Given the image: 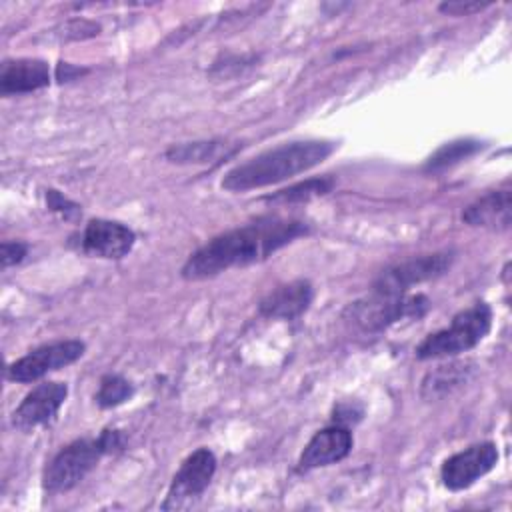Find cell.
Here are the masks:
<instances>
[{"mask_svg": "<svg viewBox=\"0 0 512 512\" xmlns=\"http://www.w3.org/2000/svg\"><path fill=\"white\" fill-rule=\"evenodd\" d=\"M308 234L310 224L304 220L262 216L226 230L202 244L188 256L180 274L184 280L214 278L230 268H244L262 262L276 250Z\"/></svg>", "mask_w": 512, "mask_h": 512, "instance_id": "6da1fadb", "label": "cell"}, {"mask_svg": "<svg viewBox=\"0 0 512 512\" xmlns=\"http://www.w3.org/2000/svg\"><path fill=\"white\" fill-rule=\"evenodd\" d=\"M336 148L338 144L332 140H292L278 144L230 168L222 178V188L228 192H248L284 182L322 164Z\"/></svg>", "mask_w": 512, "mask_h": 512, "instance_id": "7a4b0ae2", "label": "cell"}, {"mask_svg": "<svg viewBox=\"0 0 512 512\" xmlns=\"http://www.w3.org/2000/svg\"><path fill=\"white\" fill-rule=\"evenodd\" d=\"M124 448V434L114 428H106L96 438H78L66 444L46 464L42 474V488L48 494H60L80 484L86 474L100 462L104 454H112Z\"/></svg>", "mask_w": 512, "mask_h": 512, "instance_id": "3957f363", "label": "cell"}, {"mask_svg": "<svg viewBox=\"0 0 512 512\" xmlns=\"http://www.w3.org/2000/svg\"><path fill=\"white\" fill-rule=\"evenodd\" d=\"M492 328V308L486 302H474L470 308L458 312L450 326L428 334L416 346L418 360L450 358L478 346Z\"/></svg>", "mask_w": 512, "mask_h": 512, "instance_id": "277c9868", "label": "cell"}, {"mask_svg": "<svg viewBox=\"0 0 512 512\" xmlns=\"http://www.w3.org/2000/svg\"><path fill=\"white\" fill-rule=\"evenodd\" d=\"M430 308L424 294H382L370 292L346 306L342 318L362 332H380L404 318H422Z\"/></svg>", "mask_w": 512, "mask_h": 512, "instance_id": "5b68a950", "label": "cell"}, {"mask_svg": "<svg viewBox=\"0 0 512 512\" xmlns=\"http://www.w3.org/2000/svg\"><path fill=\"white\" fill-rule=\"evenodd\" d=\"M454 258L456 254L452 250H440L396 262L376 276L372 282V292L406 294L414 284H422L446 274L454 264Z\"/></svg>", "mask_w": 512, "mask_h": 512, "instance_id": "8992f818", "label": "cell"}, {"mask_svg": "<svg viewBox=\"0 0 512 512\" xmlns=\"http://www.w3.org/2000/svg\"><path fill=\"white\" fill-rule=\"evenodd\" d=\"M216 472V456L210 448H198L186 456L174 474L162 510H186L192 508L210 486Z\"/></svg>", "mask_w": 512, "mask_h": 512, "instance_id": "52a82bcc", "label": "cell"}, {"mask_svg": "<svg viewBox=\"0 0 512 512\" xmlns=\"http://www.w3.org/2000/svg\"><path fill=\"white\" fill-rule=\"evenodd\" d=\"M86 344L82 340H58L50 344H42L22 358L14 360L6 368V378L12 382L28 384L44 378L46 374L66 368L84 356Z\"/></svg>", "mask_w": 512, "mask_h": 512, "instance_id": "ba28073f", "label": "cell"}, {"mask_svg": "<svg viewBox=\"0 0 512 512\" xmlns=\"http://www.w3.org/2000/svg\"><path fill=\"white\" fill-rule=\"evenodd\" d=\"M498 462V448L494 442L472 444L444 460L440 480L448 490L470 488L476 480L486 476Z\"/></svg>", "mask_w": 512, "mask_h": 512, "instance_id": "9c48e42d", "label": "cell"}, {"mask_svg": "<svg viewBox=\"0 0 512 512\" xmlns=\"http://www.w3.org/2000/svg\"><path fill=\"white\" fill-rule=\"evenodd\" d=\"M66 396H68L66 382L46 380L36 384L12 412V424L24 432L50 424L56 418Z\"/></svg>", "mask_w": 512, "mask_h": 512, "instance_id": "30bf717a", "label": "cell"}, {"mask_svg": "<svg viewBox=\"0 0 512 512\" xmlns=\"http://www.w3.org/2000/svg\"><path fill=\"white\" fill-rule=\"evenodd\" d=\"M136 244V234L132 228L124 226L116 220L92 218L80 238L82 252L96 258L120 260L124 258Z\"/></svg>", "mask_w": 512, "mask_h": 512, "instance_id": "8fae6325", "label": "cell"}, {"mask_svg": "<svg viewBox=\"0 0 512 512\" xmlns=\"http://www.w3.org/2000/svg\"><path fill=\"white\" fill-rule=\"evenodd\" d=\"M354 446L352 432L346 426L332 424L318 430L304 446L298 458V472H308L314 468L330 466L344 460Z\"/></svg>", "mask_w": 512, "mask_h": 512, "instance_id": "7c38bea8", "label": "cell"}, {"mask_svg": "<svg viewBox=\"0 0 512 512\" xmlns=\"http://www.w3.org/2000/svg\"><path fill=\"white\" fill-rule=\"evenodd\" d=\"M52 80L48 62L40 58H16L4 60L0 70V94H28L40 88H46Z\"/></svg>", "mask_w": 512, "mask_h": 512, "instance_id": "4fadbf2b", "label": "cell"}, {"mask_svg": "<svg viewBox=\"0 0 512 512\" xmlns=\"http://www.w3.org/2000/svg\"><path fill=\"white\" fill-rule=\"evenodd\" d=\"M312 298H314L312 284L308 280H294L268 292L260 300L258 312L264 318L294 320L308 310V306L312 304Z\"/></svg>", "mask_w": 512, "mask_h": 512, "instance_id": "5bb4252c", "label": "cell"}, {"mask_svg": "<svg viewBox=\"0 0 512 512\" xmlns=\"http://www.w3.org/2000/svg\"><path fill=\"white\" fill-rule=\"evenodd\" d=\"M462 222L474 228H486L504 232L510 228L512 222V198L510 190H492L484 196L476 198L462 210Z\"/></svg>", "mask_w": 512, "mask_h": 512, "instance_id": "9a60e30c", "label": "cell"}, {"mask_svg": "<svg viewBox=\"0 0 512 512\" xmlns=\"http://www.w3.org/2000/svg\"><path fill=\"white\" fill-rule=\"evenodd\" d=\"M474 368L476 366L470 360H452L446 364H438L422 378L420 396L432 402L452 394L474 376Z\"/></svg>", "mask_w": 512, "mask_h": 512, "instance_id": "2e32d148", "label": "cell"}, {"mask_svg": "<svg viewBox=\"0 0 512 512\" xmlns=\"http://www.w3.org/2000/svg\"><path fill=\"white\" fill-rule=\"evenodd\" d=\"M336 188V178L326 174V176H316V178H308L304 182H296L288 188H282L274 194L264 196V202L270 204H302V202H310L314 198L326 196Z\"/></svg>", "mask_w": 512, "mask_h": 512, "instance_id": "e0dca14e", "label": "cell"}, {"mask_svg": "<svg viewBox=\"0 0 512 512\" xmlns=\"http://www.w3.org/2000/svg\"><path fill=\"white\" fill-rule=\"evenodd\" d=\"M224 148L226 144L222 140L182 142V144H172L164 152V158L172 164H206L210 160H216Z\"/></svg>", "mask_w": 512, "mask_h": 512, "instance_id": "ac0fdd59", "label": "cell"}, {"mask_svg": "<svg viewBox=\"0 0 512 512\" xmlns=\"http://www.w3.org/2000/svg\"><path fill=\"white\" fill-rule=\"evenodd\" d=\"M482 150V142L478 140H470V138H462V140H452L442 144L424 164V172H444L446 168L474 156L476 152Z\"/></svg>", "mask_w": 512, "mask_h": 512, "instance_id": "d6986e66", "label": "cell"}, {"mask_svg": "<svg viewBox=\"0 0 512 512\" xmlns=\"http://www.w3.org/2000/svg\"><path fill=\"white\" fill-rule=\"evenodd\" d=\"M132 394H134V386L130 380H126L120 374H106L100 380L94 400L100 408H116L126 400H130Z\"/></svg>", "mask_w": 512, "mask_h": 512, "instance_id": "ffe728a7", "label": "cell"}, {"mask_svg": "<svg viewBox=\"0 0 512 512\" xmlns=\"http://www.w3.org/2000/svg\"><path fill=\"white\" fill-rule=\"evenodd\" d=\"M46 204L52 212L60 214L64 220H76L80 216V206L72 200H68L58 190H46Z\"/></svg>", "mask_w": 512, "mask_h": 512, "instance_id": "44dd1931", "label": "cell"}, {"mask_svg": "<svg viewBox=\"0 0 512 512\" xmlns=\"http://www.w3.org/2000/svg\"><path fill=\"white\" fill-rule=\"evenodd\" d=\"M28 254V246L20 240H4L0 246V262L2 268H10L16 266L24 260V256Z\"/></svg>", "mask_w": 512, "mask_h": 512, "instance_id": "7402d4cb", "label": "cell"}, {"mask_svg": "<svg viewBox=\"0 0 512 512\" xmlns=\"http://www.w3.org/2000/svg\"><path fill=\"white\" fill-rule=\"evenodd\" d=\"M62 30H64L62 34L64 40H82V38L96 36L100 32V26L88 20H72V22H66Z\"/></svg>", "mask_w": 512, "mask_h": 512, "instance_id": "603a6c76", "label": "cell"}, {"mask_svg": "<svg viewBox=\"0 0 512 512\" xmlns=\"http://www.w3.org/2000/svg\"><path fill=\"white\" fill-rule=\"evenodd\" d=\"M364 416V408L356 402H340L336 408H334V424H340V426H350V424H356L360 422Z\"/></svg>", "mask_w": 512, "mask_h": 512, "instance_id": "cb8c5ba5", "label": "cell"}, {"mask_svg": "<svg viewBox=\"0 0 512 512\" xmlns=\"http://www.w3.org/2000/svg\"><path fill=\"white\" fill-rule=\"evenodd\" d=\"M490 4L488 2H462V0H454V2H442L438 6V10L442 14H448V16H470V14H476L484 8H488Z\"/></svg>", "mask_w": 512, "mask_h": 512, "instance_id": "d4e9b609", "label": "cell"}, {"mask_svg": "<svg viewBox=\"0 0 512 512\" xmlns=\"http://www.w3.org/2000/svg\"><path fill=\"white\" fill-rule=\"evenodd\" d=\"M86 72H88L86 68L72 66L70 62H58V66H56V70H54V78H56L58 82H70V80H74L76 76H82V74H86Z\"/></svg>", "mask_w": 512, "mask_h": 512, "instance_id": "484cf974", "label": "cell"}]
</instances>
